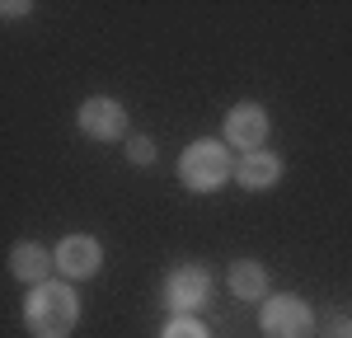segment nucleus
Here are the masks:
<instances>
[{
  "mask_svg": "<svg viewBox=\"0 0 352 338\" xmlns=\"http://www.w3.org/2000/svg\"><path fill=\"white\" fill-rule=\"evenodd\" d=\"M24 319H28V334L33 338H66L80 319V306H76V291L66 282H43L28 291V306H24Z\"/></svg>",
  "mask_w": 352,
  "mask_h": 338,
  "instance_id": "f257e3e1",
  "label": "nucleus"
},
{
  "mask_svg": "<svg viewBox=\"0 0 352 338\" xmlns=\"http://www.w3.org/2000/svg\"><path fill=\"white\" fill-rule=\"evenodd\" d=\"M230 155H226V146L221 141H192L188 150L179 155V179H184V188L192 193H212L221 188L226 179H230Z\"/></svg>",
  "mask_w": 352,
  "mask_h": 338,
  "instance_id": "f03ea898",
  "label": "nucleus"
},
{
  "mask_svg": "<svg viewBox=\"0 0 352 338\" xmlns=\"http://www.w3.org/2000/svg\"><path fill=\"white\" fill-rule=\"evenodd\" d=\"M263 329L272 338H305L315 329V315L310 306L300 301V296H268V306H263Z\"/></svg>",
  "mask_w": 352,
  "mask_h": 338,
  "instance_id": "7ed1b4c3",
  "label": "nucleus"
},
{
  "mask_svg": "<svg viewBox=\"0 0 352 338\" xmlns=\"http://www.w3.org/2000/svg\"><path fill=\"white\" fill-rule=\"evenodd\" d=\"M226 141L240 146L244 155L263 150V141H268V113L258 109V104H235V109L226 113Z\"/></svg>",
  "mask_w": 352,
  "mask_h": 338,
  "instance_id": "20e7f679",
  "label": "nucleus"
},
{
  "mask_svg": "<svg viewBox=\"0 0 352 338\" xmlns=\"http://www.w3.org/2000/svg\"><path fill=\"white\" fill-rule=\"evenodd\" d=\"M80 132L94 141H118L127 137V113L113 99H85L80 104Z\"/></svg>",
  "mask_w": 352,
  "mask_h": 338,
  "instance_id": "39448f33",
  "label": "nucleus"
},
{
  "mask_svg": "<svg viewBox=\"0 0 352 338\" xmlns=\"http://www.w3.org/2000/svg\"><path fill=\"white\" fill-rule=\"evenodd\" d=\"M207 291H212V278H207V268H174L169 282H164V301L179 310V315H188L207 301Z\"/></svg>",
  "mask_w": 352,
  "mask_h": 338,
  "instance_id": "423d86ee",
  "label": "nucleus"
},
{
  "mask_svg": "<svg viewBox=\"0 0 352 338\" xmlns=\"http://www.w3.org/2000/svg\"><path fill=\"white\" fill-rule=\"evenodd\" d=\"M99 263H104V254H99L94 235H66L56 245V268L66 278H89V273H99Z\"/></svg>",
  "mask_w": 352,
  "mask_h": 338,
  "instance_id": "0eeeda50",
  "label": "nucleus"
},
{
  "mask_svg": "<svg viewBox=\"0 0 352 338\" xmlns=\"http://www.w3.org/2000/svg\"><path fill=\"white\" fill-rule=\"evenodd\" d=\"M52 263H56V258L43 249V245H14V254H10V273H14L19 282H33V286L47 282Z\"/></svg>",
  "mask_w": 352,
  "mask_h": 338,
  "instance_id": "6e6552de",
  "label": "nucleus"
},
{
  "mask_svg": "<svg viewBox=\"0 0 352 338\" xmlns=\"http://www.w3.org/2000/svg\"><path fill=\"white\" fill-rule=\"evenodd\" d=\"M235 179H240L244 188H272L282 179V160L272 150H249L240 165H235Z\"/></svg>",
  "mask_w": 352,
  "mask_h": 338,
  "instance_id": "1a4fd4ad",
  "label": "nucleus"
},
{
  "mask_svg": "<svg viewBox=\"0 0 352 338\" xmlns=\"http://www.w3.org/2000/svg\"><path fill=\"white\" fill-rule=\"evenodd\" d=\"M230 291H235L240 301H258V296L268 291V273H263L258 263H249V258H244V263L230 268Z\"/></svg>",
  "mask_w": 352,
  "mask_h": 338,
  "instance_id": "9d476101",
  "label": "nucleus"
},
{
  "mask_svg": "<svg viewBox=\"0 0 352 338\" xmlns=\"http://www.w3.org/2000/svg\"><path fill=\"white\" fill-rule=\"evenodd\" d=\"M160 338H212V334H207V329H202L197 319L179 315V319H169V324H164V334H160Z\"/></svg>",
  "mask_w": 352,
  "mask_h": 338,
  "instance_id": "9b49d317",
  "label": "nucleus"
},
{
  "mask_svg": "<svg viewBox=\"0 0 352 338\" xmlns=\"http://www.w3.org/2000/svg\"><path fill=\"white\" fill-rule=\"evenodd\" d=\"M127 155H132L136 165H146V160H155V146H151L146 137H132L127 141Z\"/></svg>",
  "mask_w": 352,
  "mask_h": 338,
  "instance_id": "f8f14e48",
  "label": "nucleus"
}]
</instances>
